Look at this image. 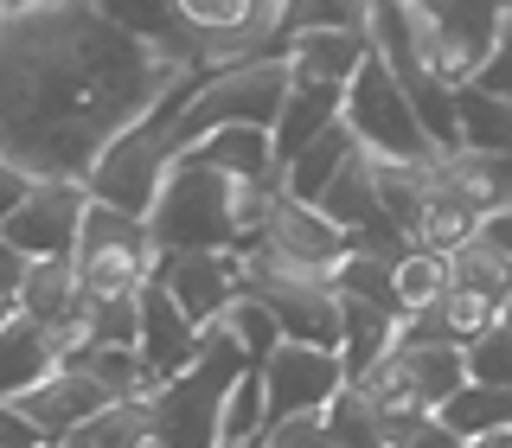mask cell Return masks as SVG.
<instances>
[{
	"label": "cell",
	"instance_id": "cell-14",
	"mask_svg": "<svg viewBox=\"0 0 512 448\" xmlns=\"http://www.w3.org/2000/svg\"><path fill=\"white\" fill-rule=\"evenodd\" d=\"M103 404H109V397H103V384H96L90 372H52V378L39 384V391H26V397H20L26 423L39 429V442H45V448H58L64 436H77V429H84Z\"/></svg>",
	"mask_w": 512,
	"mask_h": 448
},
{
	"label": "cell",
	"instance_id": "cell-24",
	"mask_svg": "<svg viewBox=\"0 0 512 448\" xmlns=\"http://www.w3.org/2000/svg\"><path fill=\"white\" fill-rule=\"evenodd\" d=\"M372 192H378V212L416 244V224H423V205H429V160L423 167H410V160H372Z\"/></svg>",
	"mask_w": 512,
	"mask_h": 448
},
{
	"label": "cell",
	"instance_id": "cell-39",
	"mask_svg": "<svg viewBox=\"0 0 512 448\" xmlns=\"http://www.w3.org/2000/svg\"><path fill=\"white\" fill-rule=\"evenodd\" d=\"M480 96H500V103H512V7H506V26H500V45H493V58L480 64L474 77Z\"/></svg>",
	"mask_w": 512,
	"mask_h": 448
},
{
	"label": "cell",
	"instance_id": "cell-36",
	"mask_svg": "<svg viewBox=\"0 0 512 448\" xmlns=\"http://www.w3.org/2000/svg\"><path fill=\"white\" fill-rule=\"evenodd\" d=\"M468 384H487V391H512V333H480L468 346Z\"/></svg>",
	"mask_w": 512,
	"mask_h": 448
},
{
	"label": "cell",
	"instance_id": "cell-15",
	"mask_svg": "<svg viewBox=\"0 0 512 448\" xmlns=\"http://www.w3.org/2000/svg\"><path fill=\"white\" fill-rule=\"evenodd\" d=\"M429 180H436L442 192H455V199L468 205L480 224L512 205V160H487V154L455 148V154H436V160H429Z\"/></svg>",
	"mask_w": 512,
	"mask_h": 448
},
{
	"label": "cell",
	"instance_id": "cell-25",
	"mask_svg": "<svg viewBox=\"0 0 512 448\" xmlns=\"http://www.w3.org/2000/svg\"><path fill=\"white\" fill-rule=\"evenodd\" d=\"M13 308H20L32 327H52V320H64L71 308H84V295H77V269L71 263H26Z\"/></svg>",
	"mask_w": 512,
	"mask_h": 448
},
{
	"label": "cell",
	"instance_id": "cell-32",
	"mask_svg": "<svg viewBox=\"0 0 512 448\" xmlns=\"http://www.w3.org/2000/svg\"><path fill=\"white\" fill-rule=\"evenodd\" d=\"M480 231V218L468 212V205L455 199V192H442L436 180H429V205H423V224H416V250H436V256H448V250H461L468 237Z\"/></svg>",
	"mask_w": 512,
	"mask_h": 448
},
{
	"label": "cell",
	"instance_id": "cell-37",
	"mask_svg": "<svg viewBox=\"0 0 512 448\" xmlns=\"http://www.w3.org/2000/svg\"><path fill=\"white\" fill-rule=\"evenodd\" d=\"M180 13L199 39H231L237 26H250L256 0H180Z\"/></svg>",
	"mask_w": 512,
	"mask_h": 448
},
{
	"label": "cell",
	"instance_id": "cell-18",
	"mask_svg": "<svg viewBox=\"0 0 512 448\" xmlns=\"http://www.w3.org/2000/svg\"><path fill=\"white\" fill-rule=\"evenodd\" d=\"M397 359H404L410 397H416L423 416H442L461 391H468V352L461 346H397Z\"/></svg>",
	"mask_w": 512,
	"mask_h": 448
},
{
	"label": "cell",
	"instance_id": "cell-42",
	"mask_svg": "<svg viewBox=\"0 0 512 448\" xmlns=\"http://www.w3.org/2000/svg\"><path fill=\"white\" fill-rule=\"evenodd\" d=\"M32 186H39L32 173H20L13 160H0V224H7V218H13V212H20V205L32 199Z\"/></svg>",
	"mask_w": 512,
	"mask_h": 448
},
{
	"label": "cell",
	"instance_id": "cell-26",
	"mask_svg": "<svg viewBox=\"0 0 512 448\" xmlns=\"http://www.w3.org/2000/svg\"><path fill=\"white\" fill-rule=\"evenodd\" d=\"M455 116H461V148L487 154V160H512V103L480 96L474 84L455 90Z\"/></svg>",
	"mask_w": 512,
	"mask_h": 448
},
{
	"label": "cell",
	"instance_id": "cell-27",
	"mask_svg": "<svg viewBox=\"0 0 512 448\" xmlns=\"http://www.w3.org/2000/svg\"><path fill=\"white\" fill-rule=\"evenodd\" d=\"M320 429H327L333 448H391V416H384L372 397H359L352 384L320 410Z\"/></svg>",
	"mask_w": 512,
	"mask_h": 448
},
{
	"label": "cell",
	"instance_id": "cell-20",
	"mask_svg": "<svg viewBox=\"0 0 512 448\" xmlns=\"http://www.w3.org/2000/svg\"><path fill=\"white\" fill-rule=\"evenodd\" d=\"M52 352H45V327H32L26 314H13L0 327V404H20L26 391H39L52 378Z\"/></svg>",
	"mask_w": 512,
	"mask_h": 448
},
{
	"label": "cell",
	"instance_id": "cell-33",
	"mask_svg": "<svg viewBox=\"0 0 512 448\" xmlns=\"http://www.w3.org/2000/svg\"><path fill=\"white\" fill-rule=\"evenodd\" d=\"M308 32H372V7H359V0H295V7H282V39H308Z\"/></svg>",
	"mask_w": 512,
	"mask_h": 448
},
{
	"label": "cell",
	"instance_id": "cell-11",
	"mask_svg": "<svg viewBox=\"0 0 512 448\" xmlns=\"http://www.w3.org/2000/svg\"><path fill=\"white\" fill-rule=\"evenodd\" d=\"M154 282L173 295L192 327H218L224 308L244 295V269H237V250H186V256H160L154 263Z\"/></svg>",
	"mask_w": 512,
	"mask_h": 448
},
{
	"label": "cell",
	"instance_id": "cell-23",
	"mask_svg": "<svg viewBox=\"0 0 512 448\" xmlns=\"http://www.w3.org/2000/svg\"><path fill=\"white\" fill-rule=\"evenodd\" d=\"M391 346H397V314L372 308V301H340V365H346V384L365 378Z\"/></svg>",
	"mask_w": 512,
	"mask_h": 448
},
{
	"label": "cell",
	"instance_id": "cell-6",
	"mask_svg": "<svg viewBox=\"0 0 512 448\" xmlns=\"http://www.w3.org/2000/svg\"><path fill=\"white\" fill-rule=\"evenodd\" d=\"M154 263H160V250H154L148 224L122 218V212H109V205L90 199L84 237H77V256H71L77 295L84 301H135L141 288L154 282Z\"/></svg>",
	"mask_w": 512,
	"mask_h": 448
},
{
	"label": "cell",
	"instance_id": "cell-38",
	"mask_svg": "<svg viewBox=\"0 0 512 448\" xmlns=\"http://www.w3.org/2000/svg\"><path fill=\"white\" fill-rule=\"evenodd\" d=\"M84 308H90L96 346H122V352H135V340H141V295H135V301H84Z\"/></svg>",
	"mask_w": 512,
	"mask_h": 448
},
{
	"label": "cell",
	"instance_id": "cell-22",
	"mask_svg": "<svg viewBox=\"0 0 512 448\" xmlns=\"http://www.w3.org/2000/svg\"><path fill=\"white\" fill-rule=\"evenodd\" d=\"M314 212L327 218L340 237H359V231H378V224H391V218L378 212V192H372V160H365V154H352V160H346V173L327 186V199H320Z\"/></svg>",
	"mask_w": 512,
	"mask_h": 448
},
{
	"label": "cell",
	"instance_id": "cell-47",
	"mask_svg": "<svg viewBox=\"0 0 512 448\" xmlns=\"http://www.w3.org/2000/svg\"><path fill=\"white\" fill-rule=\"evenodd\" d=\"M461 448H480V442H461Z\"/></svg>",
	"mask_w": 512,
	"mask_h": 448
},
{
	"label": "cell",
	"instance_id": "cell-41",
	"mask_svg": "<svg viewBox=\"0 0 512 448\" xmlns=\"http://www.w3.org/2000/svg\"><path fill=\"white\" fill-rule=\"evenodd\" d=\"M256 448H333V442L320 429V416H295V423H269Z\"/></svg>",
	"mask_w": 512,
	"mask_h": 448
},
{
	"label": "cell",
	"instance_id": "cell-2",
	"mask_svg": "<svg viewBox=\"0 0 512 448\" xmlns=\"http://www.w3.org/2000/svg\"><path fill=\"white\" fill-rule=\"evenodd\" d=\"M192 90H199V77H180V84H173V90L148 109V116H141V122L116 141V148H109V154L90 167L84 192H90L96 205H109V212L148 224L154 199H160V186H167V167L180 160V154H173V122L186 116Z\"/></svg>",
	"mask_w": 512,
	"mask_h": 448
},
{
	"label": "cell",
	"instance_id": "cell-44",
	"mask_svg": "<svg viewBox=\"0 0 512 448\" xmlns=\"http://www.w3.org/2000/svg\"><path fill=\"white\" fill-rule=\"evenodd\" d=\"M480 244H487L493 256H500V263L512 269V205H506V212H493L487 224H480Z\"/></svg>",
	"mask_w": 512,
	"mask_h": 448
},
{
	"label": "cell",
	"instance_id": "cell-13",
	"mask_svg": "<svg viewBox=\"0 0 512 448\" xmlns=\"http://www.w3.org/2000/svg\"><path fill=\"white\" fill-rule=\"evenodd\" d=\"M135 352L154 372V384H173L180 372H192V359H199V327L173 308V295L160 282L141 288V340H135Z\"/></svg>",
	"mask_w": 512,
	"mask_h": 448
},
{
	"label": "cell",
	"instance_id": "cell-8",
	"mask_svg": "<svg viewBox=\"0 0 512 448\" xmlns=\"http://www.w3.org/2000/svg\"><path fill=\"white\" fill-rule=\"evenodd\" d=\"M340 122L352 128L359 154H372V160H410V167L436 160L429 135H423V128H416V116H410V96L397 90V77L378 64V52L365 58V71L346 84V109H340Z\"/></svg>",
	"mask_w": 512,
	"mask_h": 448
},
{
	"label": "cell",
	"instance_id": "cell-7",
	"mask_svg": "<svg viewBox=\"0 0 512 448\" xmlns=\"http://www.w3.org/2000/svg\"><path fill=\"white\" fill-rule=\"evenodd\" d=\"M410 26H416V58H423V71L448 90H468L480 77V64L493 58V45H500L506 7H487V0L423 7V0H410Z\"/></svg>",
	"mask_w": 512,
	"mask_h": 448
},
{
	"label": "cell",
	"instance_id": "cell-12",
	"mask_svg": "<svg viewBox=\"0 0 512 448\" xmlns=\"http://www.w3.org/2000/svg\"><path fill=\"white\" fill-rule=\"evenodd\" d=\"M346 391V365L340 352H314V346H288L276 359H263V397H269V423H295V416H320L333 397Z\"/></svg>",
	"mask_w": 512,
	"mask_h": 448
},
{
	"label": "cell",
	"instance_id": "cell-5",
	"mask_svg": "<svg viewBox=\"0 0 512 448\" xmlns=\"http://www.w3.org/2000/svg\"><path fill=\"white\" fill-rule=\"evenodd\" d=\"M288 90H295V77H288V58H256V64H231V71H212L199 77V90H192L186 116L173 122V154H192L205 135H218V128H276Z\"/></svg>",
	"mask_w": 512,
	"mask_h": 448
},
{
	"label": "cell",
	"instance_id": "cell-45",
	"mask_svg": "<svg viewBox=\"0 0 512 448\" xmlns=\"http://www.w3.org/2000/svg\"><path fill=\"white\" fill-rule=\"evenodd\" d=\"M500 333H512V295L500 301Z\"/></svg>",
	"mask_w": 512,
	"mask_h": 448
},
{
	"label": "cell",
	"instance_id": "cell-28",
	"mask_svg": "<svg viewBox=\"0 0 512 448\" xmlns=\"http://www.w3.org/2000/svg\"><path fill=\"white\" fill-rule=\"evenodd\" d=\"M391 282H397V314H429L436 301L455 288V276H448V256L436 250H410V256H397V269H391Z\"/></svg>",
	"mask_w": 512,
	"mask_h": 448
},
{
	"label": "cell",
	"instance_id": "cell-10",
	"mask_svg": "<svg viewBox=\"0 0 512 448\" xmlns=\"http://www.w3.org/2000/svg\"><path fill=\"white\" fill-rule=\"evenodd\" d=\"M244 250L269 256V263H282V269H295V276H320V282H333V269L346 263V237L333 231L314 205H295V199L269 205L263 231H256Z\"/></svg>",
	"mask_w": 512,
	"mask_h": 448
},
{
	"label": "cell",
	"instance_id": "cell-4",
	"mask_svg": "<svg viewBox=\"0 0 512 448\" xmlns=\"http://www.w3.org/2000/svg\"><path fill=\"white\" fill-rule=\"evenodd\" d=\"M148 237L160 256H186V250H237V180H224L218 167H205L199 154H180L167 167Z\"/></svg>",
	"mask_w": 512,
	"mask_h": 448
},
{
	"label": "cell",
	"instance_id": "cell-43",
	"mask_svg": "<svg viewBox=\"0 0 512 448\" xmlns=\"http://www.w3.org/2000/svg\"><path fill=\"white\" fill-rule=\"evenodd\" d=\"M0 448H45V442H39V429L26 423V410H20V404H0Z\"/></svg>",
	"mask_w": 512,
	"mask_h": 448
},
{
	"label": "cell",
	"instance_id": "cell-16",
	"mask_svg": "<svg viewBox=\"0 0 512 448\" xmlns=\"http://www.w3.org/2000/svg\"><path fill=\"white\" fill-rule=\"evenodd\" d=\"M282 45H288V77L327 90H346L372 58V32H308V39H282Z\"/></svg>",
	"mask_w": 512,
	"mask_h": 448
},
{
	"label": "cell",
	"instance_id": "cell-30",
	"mask_svg": "<svg viewBox=\"0 0 512 448\" xmlns=\"http://www.w3.org/2000/svg\"><path fill=\"white\" fill-rule=\"evenodd\" d=\"M442 423L455 429L461 442H487V436H506L512 429V391H487V384H468L455 404L442 410Z\"/></svg>",
	"mask_w": 512,
	"mask_h": 448
},
{
	"label": "cell",
	"instance_id": "cell-40",
	"mask_svg": "<svg viewBox=\"0 0 512 448\" xmlns=\"http://www.w3.org/2000/svg\"><path fill=\"white\" fill-rule=\"evenodd\" d=\"M391 448H461V436L442 423V416H416V423L391 429Z\"/></svg>",
	"mask_w": 512,
	"mask_h": 448
},
{
	"label": "cell",
	"instance_id": "cell-48",
	"mask_svg": "<svg viewBox=\"0 0 512 448\" xmlns=\"http://www.w3.org/2000/svg\"><path fill=\"white\" fill-rule=\"evenodd\" d=\"M148 448H160V442H148Z\"/></svg>",
	"mask_w": 512,
	"mask_h": 448
},
{
	"label": "cell",
	"instance_id": "cell-9",
	"mask_svg": "<svg viewBox=\"0 0 512 448\" xmlns=\"http://www.w3.org/2000/svg\"><path fill=\"white\" fill-rule=\"evenodd\" d=\"M84 212H90V192L71 180H39L32 199L0 224V244L26 263H71L77 237H84Z\"/></svg>",
	"mask_w": 512,
	"mask_h": 448
},
{
	"label": "cell",
	"instance_id": "cell-17",
	"mask_svg": "<svg viewBox=\"0 0 512 448\" xmlns=\"http://www.w3.org/2000/svg\"><path fill=\"white\" fill-rule=\"evenodd\" d=\"M340 109H346V90H327V84H295L282 103L276 128H269V148H276V167H288L295 154H308L327 128H340Z\"/></svg>",
	"mask_w": 512,
	"mask_h": 448
},
{
	"label": "cell",
	"instance_id": "cell-29",
	"mask_svg": "<svg viewBox=\"0 0 512 448\" xmlns=\"http://www.w3.org/2000/svg\"><path fill=\"white\" fill-rule=\"evenodd\" d=\"M148 442H154L148 404H103L77 436H64L58 448H148Z\"/></svg>",
	"mask_w": 512,
	"mask_h": 448
},
{
	"label": "cell",
	"instance_id": "cell-31",
	"mask_svg": "<svg viewBox=\"0 0 512 448\" xmlns=\"http://www.w3.org/2000/svg\"><path fill=\"white\" fill-rule=\"evenodd\" d=\"M269 429V397H263V372H244L224 397V423H218V448H256Z\"/></svg>",
	"mask_w": 512,
	"mask_h": 448
},
{
	"label": "cell",
	"instance_id": "cell-21",
	"mask_svg": "<svg viewBox=\"0 0 512 448\" xmlns=\"http://www.w3.org/2000/svg\"><path fill=\"white\" fill-rule=\"evenodd\" d=\"M359 154V141H352V128L340 122V128H327V135L314 141L308 154H295L282 167V199H295V205H320L327 199V186L346 173V160Z\"/></svg>",
	"mask_w": 512,
	"mask_h": 448
},
{
	"label": "cell",
	"instance_id": "cell-19",
	"mask_svg": "<svg viewBox=\"0 0 512 448\" xmlns=\"http://www.w3.org/2000/svg\"><path fill=\"white\" fill-rule=\"evenodd\" d=\"M192 154H199L205 167H218L224 180H237V186H282L276 148H269L263 128H218V135H205Z\"/></svg>",
	"mask_w": 512,
	"mask_h": 448
},
{
	"label": "cell",
	"instance_id": "cell-34",
	"mask_svg": "<svg viewBox=\"0 0 512 448\" xmlns=\"http://www.w3.org/2000/svg\"><path fill=\"white\" fill-rule=\"evenodd\" d=\"M218 327L231 333L237 346H244V359L256 365V372H263V359H276V352H282V327H276V314H269L256 295H237L231 308H224Z\"/></svg>",
	"mask_w": 512,
	"mask_h": 448
},
{
	"label": "cell",
	"instance_id": "cell-46",
	"mask_svg": "<svg viewBox=\"0 0 512 448\" xmlns=\"http://www.w3.org/2000/svg\"><path fill=\"white\" fill-rule=\"evenodd\" d=\"M480 448H512V429H506V436H487V442H480Z\"/></svg>",
	"mask_w": 512,
	"mask_h": 448
},
{
	"label": "cell",
	"instance_id": "cell-1",
	"mask_svg": "<svg viewBox=\"0 0 512 448\" xmlns=\"http://www.w3.org/2000/svg\"><path fill=\"white\" fill-rule=\"evenodd\" d=\"M180 77L109 7H0V160L84 186Z\"/></svg>",
	"mask_w": 512,
	"mask_h": 448
},
{
	"label": "cell",
	"instance_id": "cell-3",
	"mask_svg": "<svg viewBox=\"0 0 512 448\" xmlns=\"http://www.w3.org/2000/svg\"><path fill=\"white\" fill-rule=\"evenodd\" d=\"M244 372H256V365L244 359V346H237L224 327H205L192 372H180L173 384H160V391L148 397L154 442L160 448H218L224 397H231V384L244 378Z\"/></svg>",
	"mask_w": 512,
	"mask_h": 448
},
{
	"label": "cell",
	"instance_id": "cell-35",
	"mask_svg": "<svg viewBox=\"0 0 512 448\" xmlns=\"http://www.w3.org/2000/svg\"><path fill=\"white\" fill-rule=\"evenodd\" d=\"M448 276H455V288L487 295V301H506V295H512V269H506L487 244H480V231H474L461 250H448Z\"/></svg>",
	"mask_w": 512,
	"mask_h": 448
}]
</instances>
